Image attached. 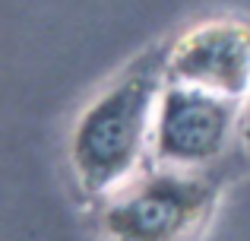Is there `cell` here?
I'll use <instances>...</instances> for the list:
<instances>
[{
  "label": "cell",
  "mask_w": 250,
  "mask_h": 241,
  "mask_svg": "<svg viewBox=\"0 0 250 241\" xmlns=\"http://www.w3.org/2000/svg\"><path fill=\"white\" fill-rule=\"evenodd\" d=\"M159 95L155 73H127L76 114L67 136V162L85 194L104 200L136 178L143 155L152 149Z\"/></svg>",
  "instance_id": "cell-1"
},
{
  "label": "cell",
  "mask_w": 250,
  "mask_h": 241,
  "mask_svg": "<svg viewBox=\"0 0 250 241\" xmlns=\"http://www.w3.org/2000/svg\"><path fill=\"white\" fill-rule=\"evenodd\" d=\"M219 203L206 172L155 165L104 197L98 229L104 241H196Z\"/></svg>",
  "instance_id": "cell-2"
},
{
  "label": "cell",
  "mask_w": 250,
  "mask_h": 241,
  "mask_svg": "<svg viewBox=\"0 0 250 241\" xmlns=\"http://www.w3.org/2000/svg\"><path fill=\"white\" fill-rule=\"evenodd\" d=\"M241 102L193 86H162L152 121L155 165L174 172H206L238 140Z\"/></svg>",
  "instance_id": "cell-3"
},
{
  "label": "cell",
  "mask_w": 250,
  "mask_h": 241,
  "mask_svg": "<svg viewBox=\"0 0 250 241\" xmlns=\"http://www.w3.org/2000/svg\"><path fill=\"white\" fill-rule=\"evenodd\" d=\"M238 143L241 149H244L247 162H250V92L244 95V102H241V121H238Z\"/></svg>",
  "instance_id": "cell-5"
},
{
  "label": "cell",
  "mask_w": 250,
  "mask_h": 241,
  "mask_svg": "<svg viewBox=\"0 0 250 241\" xmlns=\"http://www.w3.org/2000/svg\"><path fill=\"white\" fill-rule=\"evenodd\" d=\"M168 83L244 102L250 92V32L225 22L190 32L168 61Z\"/></svg>",
  "instance_id": "cell-4"
}]
</instances>
